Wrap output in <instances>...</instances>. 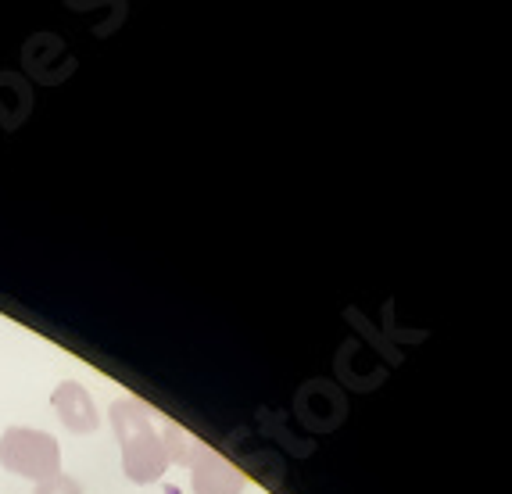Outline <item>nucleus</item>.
<instances>
[{"label": "nucleus", "mask_w": 512, "mask_h": 494, "mask_svg": "<svg viewBox=\"0 0 512 494\" xmlns=\"http://www.w3.org/2000/svg\"><path fill=\"white\" fill-rule=\"evenodd\" d=\"M154 412L147 409L140 398H119L111 401L108 423L119 437L122 448V473L133 484H154L162 480V473L169 469V455H165L162 434L151 423Z\"/></svg>", "instance_id": "f257e3e1"}, {"label": "nucleus", "mask_w": 512, "mask_h": 494, "mask_svg": "<svg viewBox=\"0 0 512 494\" xmlns=\"http://www.w3.org/2000/svg\"><path fill=\"white\" fill-rule=\"evenodd\" d=\"M0 466L26 477L33 484H43L61 473V444L47 430H33V426H8L0 434Z\"/></svg>", "instance_id": "f03ea898"}, {"label": "nucleus", "mask_w": 512, "mask_h": 494, "mask_svg": "<svg viewBox=\"0 0 512 494\" xmlns=\"http://www.w3.org/2000/svg\"><path fill=\"white\" fill-rule=\"evenodd\" d=\"M51 409L69 434H94L97 426H101V412H97L94 394L86 391L79 380H61V384L54 387Z\"/></svg>", "instance_id": "7ed1b4c3"}, {"label": "nucleus", "mask_w": 512, "mask_h": 494, "mask_svg": "<svg viewBox=\"0 0 512 494\" xmlns=\"http://www.w3.org/2000/svg\"><path fill=\"white\" fill-rule=\"evenodd\" d=\"M22 61H26V72L36 83H58L72 69V61H65V43L54 33L33 36L26 43V51H22Z\"/></svg>", "instance_id": "20e7f679"}, {"label": "nucleus", "mask_w": 512, "mask_h": 494, "mask_svg": "<svg viewBox=\"0 0 512 494\" xmlns=\"http://www.w3.org/2000/svg\"><path fill=\"white\" fill-rule=\"evenodd\" d=\"M194 469V494H237L240 477L233 473L230 462H222L215 452H208L205 444L197 448V455L190 459Z\"/></svg>", "instance_id": "39448f33"}, {"label": "nucleus", "mask_w": 512, "mask_h": 494, "mask_svg": "<svg viewBox=\"0 0 512 494\" xmlns=\"http://www.w3.org/2000/svg\"><path fill=\"white\" fill-rule=\"evenodd\" d=\"M33 111V86L18 72H0V126L18 129Z\"/></svg>", "instance_id": "423d86ee"}, {"label": "nucleus", "mask_w": 512, "mask_h": 494, "mask_svg": "<svg viewBox=\"0 0 512 494\" xmlns=\"http://www.w3.org/2000/svg\"><path fill=\"white\" fill-rule=\"evenodd\" d=\"M162 444H165V455H169V462H183V466H190V459H194L197 448H201V444H197L187 430H180L176 423H165Z\"/></svg>", "instance_id": "0eeeda50"}, {"label": "nucleus", "mask_w": 512, "mask_h": 494, "mask_svg": "<svg viewBox=\"0 0 512 494\" xmlns=\"http://www.w3.org/2000/svg\"><path fill=\"white\" fill-rule=\"evenodd\" d=\"M33 494H83V484L76 477H69V473H58V477L36 484Z\"/></svg>", "instance_id": "6e6552de"}]
</instances>
